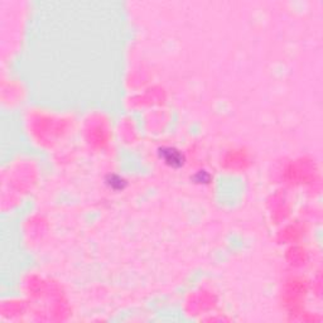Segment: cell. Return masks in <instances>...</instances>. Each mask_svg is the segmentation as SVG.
Instances as JSON below:
<instances>
[{
	"label": "cell",
	"instance_id": "cell-1",
	"mask_svg": "<svg viewBox=\"0 0 323 323\" xmlns=\"http://www.w3.org/2000/svg\"><path fill=\"white\" fill-rule=\"evenodd\" d=\"M160 155H162V158L164 159V162L172 167H179L183 164V157H182L181 153L176 149L167 148V149L160 150Z\"/></svg>",
	"mask_w": 323,
	"mask_h": 323
}]
</instances>
